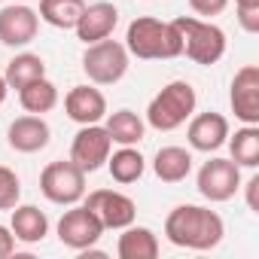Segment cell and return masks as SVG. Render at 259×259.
<instances>
[{
  "mask_svg": "<svg viewBox=\"0 0 259 259\" xmlns=\"http://www.w3.org/2000/svg\"><path fill=\"white\" fill-rule=\"evenodd\" d=\"M153 171L162 183H183L192 174V153L186 147H162L153 159Z\"/></svg>",
  "mask_w": 259,
  "mask_h": 259,
  "instance_id": "d6986e66",
  "label": "cell"
},
{
  "mask_svg": "<svg viewBox=\"0 0 259 259\" xmlns=\"http://www.w3.org/2000/svg\"><path fill=\"white\" fill-rule=\"evenodd\" d=\"M104 128H107L110 141L119 144V147H135L147 135V125H144V119L135 110H116V113H110Z\"/></svg>",
  "mask_w": 259,
  "mask_h": 259,
  "instance_id": "ffe728a7",
  "label": "cell"
},
{
  "mask_svg": "<svg viewBox=\"0 0 259 259\" xmlns=\"http://www.w3.org/2000/svg\"><path fill=\"white\" fill-rule=\"evenodd\" d=\"M119 259H156L159 256V238L147 226H125L116 241Z\"/></svg>",
  "mask_w": 259,
  "mask_h": 259,
  "instance_id": "ac0fdd59",
  "label": "cell"
},
{
  "mask_svg": "<svg viewBox=\"0 0 259 259\" xmlns=\"http://www.w3.org/2000/svg\"><path fill=\"white\" fill-rule=\"evenodd\" d=\"M189 119L192 122L186 128V141H189L192 150H198V153H217L226 144V138H229V119L223 113L207 110V113H198V116H189Z\"/></svg>",
  "mask_w": 259,
  "mask_h": 259,
  "instance_id": "4fadbf2b",
  "label": "cell"
},
{
  "mask_svg": "<svg viewBox=\"0 0 259 259\" xmlns=\"http://www.w3.org/2000/svg\"><path fill=\"white\" fill-rule=\"evenodd\" d=\"M110 150H113V141H110L104 125H98V122L95 125H82L73 135V144H70V162L79 165L85 174H92V171L107 165Z\"/></svg>",
  "mask_w": 259,
  "mask_h": 259,
  "instance_id": "ba28073f",
  "label": "cell"
},
{
  "mask_svg": "<svg viewBox=\"0 0 259 259\" xmlns=\"http://www.w3.org/2000/svg\"><path fill=\"white\" fill-rule=\"evenodd\" d=\"M195 89L186 79H174L168 82L147 107V122L156 128V132H174L180 128L192 113H195Z\"/></svg>",
  "mask_w": 259,
  "mask_h": 259,
  "instance_id": "3957f363",
  "label": "cell"
},
{
  "mask_svg": "<svg viewBox=\"0 0 259 259\" xmlns=\"http://www.w3.org/2000/svg\"><path fill=\"white\" fill-rule=\"evenodd\" d=\"M13 250H16V235L10 232V226H0V259L13 256Z\"/></svg>",
  "mask_w": 259,
  "mask_h": 259,
  "instance_id": "f546056e",
  "label": "cell"
},
{
  "mask_svg": "<svg viewBox=\"0 0 259 259\" xmlns=\"http://www.w3.org/2000/svg\"><path fill=\"white\" fill-rule=\"evenodd\" d=\"M82 70L95 85H113L128 73V49L116 40H98L89 43L82 52Z\"/></svg>",
  "mask_w": 259,
  "mask_h": 259,
  "instance_id": "5b68a950",
  "label": "cell"
},
{
  "mask_svg": "<svg viewBox=\"0 0 259 259\" xmlns=\"http://www.w3.org/2000/svg\"><path fill=\"white\" fill-rule=\"evenodd\" d=\"M22 198V183L16 177V171H10L7 165H0V210H13Z\"/></svg>",
  "mask_w": 259,
  "mask_h": 259,
  "instance_id": "484cf974",
  "label": "cell"
},
{
  "mask_svg": "<svg viewBox=\"0 0 259 259\" xmlns=\"http://www.w3.org/2000/svg\"><path fill=\"white\" fill-rule=\"evenodd\" d=\"M85 207L101 220L104 229H125L138 220V204L116 189H95L85 198Z\"/></svg>",
  "mask_w": 259,
  "mask_h": 259,
  "instance_id": "30bf717a",
  "label": "cell"
},
{
  "mask_svg": "<svg viewBox=\"0 0 259 259\" xmlns=\"http://www.w3.org/2000/svg\"><path fill=\"white\" fill-rule=\"evenodd\" d=\"M229 150H232V162L238 168H259V128L256 125H244L235 132V138H226Z\"/></svg>",
  "mask_w": 259,
  "mask_h": 259,
  "instance_id": "7402d4cb",
  "label": "cell"
},
{
  "mask_svg": "<svg viewBox=\"0 0 259 259\" xmlns=\"http://www.w3.org/2000/svg\"><path fill=\"white\" fill-rule=\"evenodd\" d=\"M247 4H259V0H235V7H247Z\"/></svg>",
  "mask_w": 259,
  "mask_h": 259,
  "instance_id": "1f68e13d",
  "label": "cell"
},
{
  "mask_svg": "<svg viewBox=\"0 0 259 259\" xmlns=\"http://www.w3.org/2000/svg\"><path fill=\"white\" fill-rule=\"evenodd\" d=\"M241 189V168L232 159H210L198 168V192L207 201H229Z\"/></svg>",
  "mask_w": 259,
  "mask_h": 259,
  "instance_id": "9c48e42d",
  "label": "cell"
},
{
  "mask_svg": "<svg viewBox=\"0 0 259 259\" xmlns=\"http://www.w3.org/2000/svg\"><path fill=\"white\" fill-rule=\"evenodd\" d=\"M64 113L76 125H95L107 116V98L95 85H73L64 95Z\"/></svg>",
  "mask_w": 259,
  "mask_h": 259,
  "instance_id": "9a60e30c",
  "label": "cell"
},
{
  "mask_svg": "<svg viewBox=\"0 0 259 259\" xmlns=\"http://www.w3.org/2000/svg\"><path fill=\"white\" fill-rule=\"evenodd\" d=\"M101 235H104V226L85 204H70V210H64V217L58 220V241L70 250L82 253L95 247Z\"/></svg>",
  "mask_w": 259,
  "mask_h": 259,
  "instance_id": "52a82bcc",
  "label": "cell"
},
{
  "mask_svg": "<svg viewBox=\"0 0 259 259\" xmlns=\"http://www.w3.org/2000/svg\"><path fill=\"white\" fill-rule=\"evenodd\" d=\"M244 192H247V207L253 213H259V174H253L247 183H244Z\"/></svg>",
  "mask_w": 259,
  "mask_h": 259,
  "instance_id": "f1b7e54d",
  "label": "cell"
},
{
  "mask_svg": "<svg viewBox=\"0 0 259 259\" xmlns=\"http://www.w3.org/2000/svg\"><path fill=\"white\" fill-rule=\"evenodd\" d=\"M19 104H22L28 113L43 116V113L55 110V104H58V89H55V82H49L46 76H40V79L28 82L25 89H19Z\"/></svg>",
  "mask_w": 259,
  "mask_h": 259,
  "instance_id": "cb8c5ba5",
  "label": "cell"
},
{
  "mask_svg": "<svg viewBox=\"0 0 259 259\" xmlns=\"http://www.w3.org/2000/svg\"><path fill=\"white\" fill-rule=\"evenodd\" d=\"M238 10V25L247 34H259V4H247V7H235Z\"/></svg>",
  "mask_w": 259,
  "mask_h": 259,
  "instance_id": "4316f807",
  "label": "cell"
},
{
  "mask_svg": "<svg viewBox=\"0 0 259 259\" xmlns=\"http://www.w3.org/2000/svg\"><path fill=\"white\" fill-rule=\"evenodd\" d=\"M40 31V16L28 4H10L0 10V43L10 49H22L34 43Z\"/></svg>",
  "mask_w": 259,
  "mask_h": 259,
  "instance_id": "7c38bea8",
  "label": "cell"
},
{
  "mask_svg": "<svg viewBox=\"0 0 259 259\" xmlns=\"http://www.w3.org/2000/svg\"><path fill=\"white\" fill-rule=\"evenodd\" d=\"M10 232L22 244H40L49 235V217L37 204H16L10 217Z\"/></svg>",
  "mask_w": 259,
  "mask_h": 259,
  "instance_id": "e0dca14e",
  "label": "cell"
},
{
  "mask_svg": "<svg viewBox=\"0 0 259 259\" xmlns=\"http://www.w3.org/2000/svg\"><path fill=\"white\" fill-rule=\"evenodd\" d=\"M223 235V217L201 204H177L165 220V238L183 250H213Z\"/></svg>",
  "mask_w": 259,
  "mask_h": 259,
  "instance_id": "6da1fadb",
  "label": "cell"
},
{
  "mask_svg": "<svg viewBox=\"0 0 259 259\" xmlns=\"http://www.w3.org/2000/svg\"><path fill=\"white\" fill-rule=\"evenodd\" d=\"M40 192L52 204H76L85 195V171L79 165L67 162H49L40 174Z\"/></svg>",
  "mask_w": 259,
  "mask_h": 259,
  "instance_id": "8992f818",
  "label": "cell"
},
{
  "mask_svg": "<svg viewBox=\"0 0 259 259\" xmlns=\"http://www.w3.org/2000/svg\"><path fill=\"white\" fill-rule=\"evenodd\" d=\"M13 4H28V0H13Z\"/></svg>",
  "mask_w": 259,
  "mask_h": 259,
  "instance_id": "d6a6232c",
  "label": "cell"
},
{
  "mask_svg": "<svg viewBox=\"0 0 259 259\" xmlns=\"http://www.w3.org/2000/svg\"><path fill=\"white\" fill-rule=\"evenodd\" d=\"M107 168H110V177H113L116 183L128 186V183H138V180L144 177L147 159H144L141 150H135V147H122V150H116L113 156H107Z\"/></svg>",
  "mask_w": 259,
  "mask_h": 259,
  "instance_id": "44dd1931",
  "label": "cell"
},
{
  "mask_svg": "<svg viewBox=\"0 0 259 259\" xmlns=\"http://www.w3.org/2000/svg\"><path fill=\"white\" fill-rule=\"evenodd\" d=\"M226 7H229V0H189V10H192L195 16H204V19L220 16Z\"/></svg>",
  "mask_w": 259,
  "mask_h": 259,
  "instance_id": "83f0119b",
  "label": "cell"
},
{
  "mask_svg": "<svg viewBox=\"0 0 259 259\" xmlns=\"http://www.w3.org/2000/svg\"><path fill=\"white\" fill-rule=\"evenodd\" d=\"M125 49L141 61H168L183 55V40L174 22H159L153 16H141L128 25Z\"/></svg>",
  "mask_w": 259,
  "mask_h": 259,
  "instance_id": "7a4b0ae2",
  "label": "cell"
},
{
  "mask_svg": "<svg viewBox=\"0 0 259 259\" xmlns=\"http://www.w3.org/2000/svg\"><path fill=\"white\" fill-rule=\"evenodd\" d=\"M116 25H119V10L110 4V0H98V4H85V10H82V16H79L73 31L89 46V43L107 40Z\"/></svg>",
  "mask_w": 259,
  "mask_h": 259,
  "instance_id": "5bb4252c",
  "label": "cell"
},
{
  "mask_svg": "<svg viewBox=\"0 0 259 259\" xmlns=\"http://www.w3.org/2000/svg\"><path fill=\"white\" fill-rule=\"evenodd\" d=\"M40 76H46V61H43L40 55H34V52L16 55V58L7 64V73H4V79H7L10 89H25L28 82H34V79H40Z\"/></svg>",
  "mask_w": 259,
  "mask_h": 259,
  "instance_id": "d4e9b609",
  "label": "cell"
},
{
  "mask_svg": "<svg viewBox=\"0 0 259 259\" xmlns=\"http://www.w3.org/2000/svg\"><path fill=\"white\" fill-rule=\"evenodd\" d=\"M82 10H85V0H40V13L37 16L52 28L70 31V28H76Z\"/></svg>",
  "mask_w": 259,
  "mask_h": 259,
  "instance_id": "603a6c76",
  "label": "cell"
},
{
  "mask_svg": "<svg viewBox=\"0 0 259 259\" xmlns=\"http://www.w3.org/2000/svg\"><path fill=\"white\" fill-rule=\"evenodd\" d=\"M229 104L235 119H241L244 125H259V67L256 64H244L235 73Z\"/></svg>",
  "mask_w": 259,
  "mask_h": 259,
  "instance_id": "8fae6325",
  "label": "cell"
},
{
  "mask_svg": "<svg viewBox=\"0 0 259 259\" xmlns=\"http://www.w3.org/2000/svg\"><path fill=\"white\" fill-rule=\"evenodd\" d=\"M174 25L180 31L183 52H186L189 61L210 67V64H217L226 55V31L217 28L213 22L192 19V16H180V19H174Z\"/></svg>",
  "mask_w": 259,
  "mask_h": 259,
  "instance_id": "277c9868",
  "label": "cell"
},
{
  "mask_svg": "<svg viewBox=\"0 0 259 259\" xmlns=\"http://www.w3.org/2000/svg\"><path fill=\"white\" fill-rule=\"evenodd\" d=\"M49 138H52V128L46 125L43 116H19L10 132H7V141L16 153H40L49 147Z\"/></svg>",
  "mask_w": 259,
  "mask_h": 259,
  "instance_id": "2e32d148",
  "label": "cell"
},
{
  "mask_svg": "<svg viewBox=\"0 0 259 259\" xmlns=\"http://www.w3.org/2000/svg\"><path fill=\"white\" fill-rule=\"evenodd\" d=\"M7 92H10V85H7V79H4V76H0V104L7 101Z\"/></svg>",
  "mask_w": 259,
  "mask_h": 259,
  "instance_id": "4dcf8cb0",
  "label": "cell"
}]
</instances>
